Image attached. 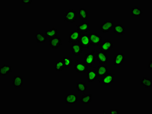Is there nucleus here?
<instances>
[{
    "mask_svg": "<svg viewBox=\"0 0 152 114\" xmlns=\"http://www.w3.org/2000/svg\"><path fill=\"white\" fill-rule=\"evenodd\" d=\"M95 50H93L91 52L86 53L85 56L84 63L88 67H90L95 63Z\"/></svg>",
    "mask_w": 152,
    "mask_h": 114,
    "instance_id": "1",
    "label": "nucleus"
},
{
    "mask_svg": "<svg viewBox=\"0 0 152 114\" xmlns=\"http://www.w3.org/2000/svg\"><path fill=\"white\" fill-rule=\"evenodd\" d=\"M90 45L99 46L102 42V38L97 33H91L89 34Z\"/></svg>",
    "mask_w": 152,
    "mask_h": 114,
    "instance_id": "2",
    "label": "nucleus"
},
{
    "mask_svg": "<svg viewBox=\"0 0 152 114\" xmlns=\"http://www.w3.org/2000/svg\"><path fill=\"white\" fill-rule=\"evenodd\" d=\"M77 17V12L74 11L73 9H70L66 12L65 14L64 19L65 22L70 23H73L76 22Z\"/></svg>",
    "mask_w": 152,
    "mask_h": 114,
    "instance_id": "3",
    "label": "nucleus"
},
{
    "mask_svg": "<svg viewBox=\"0 0 152 114\" xmlns=\"http://www.w3.org/2000/svg\"><path fill=\"white\" fill-rule=\"evenodd\" d=\"M88 67L84 62L76 60L74 66V69L78 73H85L88 71Z\"/></svg>",
    "mask_w": 152,
    "mask_h": 114,
    "instance_id": "4",
    "label": "nucleus"
},
{
    "mask_svg": "<svg viewBox=\"0 0 152 114\" xmlns=\"http://www.w3.org/2000/svg\"><path fill=\"white\" fill-rule=\"evenodd\" d=\"M114 74L113 73H107L99 81L101 84L106 86L111 85L114 82Z\"/></svg>",
    "mask_w": 152,
    "mask_h": 114,
    "instance_id": "5",
    "label": "nucleus"
},
{
    "mask_svg": "<svg viewBox=\"0 0 152 114\" xmlns=\"http://www.w3.org/2000/svg\"><path fill=\"white\" fill-rule=\"evenodd\" d=\"M99 47L101 51L106 53L113 48V43L109 40H105L100 45Z\"/></svg>",
    "mask_w": 152,
    "mask_h": 114,
    "instance_id": "6",
    "label": "nucleus"
},
{
    "mask_svg": "<svg viewBox=\"0 0 152 114\" xmlns=\"http://www.w3.org/2000/svg\"><path fill=\"white\" fill-rule=\"evenodd\" d=\"M95 56L96 59L100 64H105L107 63L108 57L106 53L98 51L95 54Z\"/></svg>",
    "mask_w": 152,
    "mask_h": 114,
    "instance_id": "7",
    "label": "nucleus"
},
{
    "mask_svg": "<svg viewBox=\"0 0 152 114\" xmlns=\"http://www.w3.org/2000/svg\"><path fill=\"white\" fill-rule=\"evenodd\" d=\"M81 33L78 30H75L69 35V42L70 43H79Z\"/></svg>",
    "mask_w": 152,
    "mask_h": 114,
    "instance_id": "8",
    "label": "nucleus"
},
{
    "mask_svg": "<svg viewBox=\"0 0 152 114\" xmlns=\"http://www.w3.org/2000/svg\"><path fill=\"white\" fill-rule=\"evenodd\" d=\"M71 50L73 55L78 56L82 54L83 48L80 44L78 43H72L70 45Z\"/></svg>",
    "mask_w": 152,
    "mask_h": 114,
    "instance_id": "9",
    "label": "nucleus"
},
{
    "mask_svg": "<svg viewBox=\"0 0 152 114\" xmlns=\"http://www.w3.org/2000/svg\"><path fill=\"white\" fill-rule=\"evenodd\" d=\"M79 43L80 44L83 48H89L90 45L89 34H82L80 38Z\"/></svg>",
    "mask_w": 152,
    "mask_h": 114,
    "instance_id": "10",
    "label": "nucleus"
},
{
    "mask_svg": "<svg viewBox=\"0 0 152 114\" xmlns=\"http://www.w3.org/2000/svg\"><path fill=\"white\" fill-rule=\"evenodd\" d=\"M114 22L112 21H107L101 25V30L103 33H108L113 28L114 26Z\"/></svg>",
    "mask_w": 152,
    "mask_h": 114,
    "instance_id": "11",
    "label": "nucleus"
},
{
    "mask_svg": "<svg viewBox=\"0 0 152 114\" xmlns=\"http://www.w3.org/2000/svg\"><path fill=\"white\" fill-rule=\"evenodd\" d=\"M64 100V103L66 104H74L78 102V96L76 94H69L65 97Z\"/></svg>",
    "mask_w": 152,
    "mask_h": 114,
    "instance_id": "12",
    "label": "nucleus"
},
{
    "mask_svg": "<svg viewBox=\"0 0 152 114\" xmlns=\"http://www.w3.org/2000/svg\"><path fill=\"white\" fill-rule=\"evenodd\" d=\"M125 60V56L122 53H119L117 54L113 59V63L115 66H120L124 62Z\"/></svg>",
    "mask_w": 152,
    "mask_h": 114,
    "instance_id": "13",
    "label": "nucleus"
},
{
    "mask_svg": "<svg viewBox=\"0 0 152 114\" xmlns=\"http://www.w3.org/2000/svg\"><path fill=\"white\" fill-rule=\"evenodd\" d=\"M49 46L53 49H57L62 45V43L61 38L57 36L49 40Z\"/></svg>",
    "mask_w": 152,
    "mask_h": 114,
    "instance_id": "14",
    "label": "nucleus"
},
{
    "mask_svg": "<svg viewBox=\"0 0 152 114\" xmlns=\"http://www.w3.org/2000/svg\"><path fill=\"white\" fill-rule=\"evenodd\" d=\"M23 83L22 77L19 75L14 76L12 79V85L16 88H21Z\"/></svg>",
    "mask_w": 152,
    "mask_h": 114,
    "instance_id": "15",
    "label": "nucleus"
},
{
    "mask_svg": "<svg viewBox=\"0 0 152 114\" xmlns=\"http://www.w3.org/2000/svg\"><path fill=\"white\" fill-rule=\"evenodd\" d=\"M12 70V67L9 64H4L0 68V76H7Z\"/></svg>",
    "mask_w": 152,
    "mask_h": 114,
    "instance_id": "16",
    "label": "nucleus"
},
{
    "mask_svg": "<svg viewBox=\"0 0 152 114\" xmlns=\"http://www.w3.org/2000/svg\"><path fill=\"white\" fill-rule=\"evenodd\" d=\"M108 69L107 67L104 66L103 64L98 66L97 67V74L98 76L99 77H103L107 74Z\"/></svg>",
    "mask_w": 152,
    "mask_h": 114,
    "instance_id": "17",
    "label": "nucleus"
},
{
    "mask_svg": "<svg viewBox=\"0 0 152 114\" xmlns=\"http://www.w3.org/2000/svg\"><path fill=\"white\" fill-rule=\"evenodd\" d=\"M78 31L80 32L83 33L87 32H88L90 31V25L89 23L88 22H83L82 24L77 26Z\"/></svg>",
    "mask_w": 152,
    "mask_h": 114,
    "instance_id": "18",
    "label": "nucleus"
},
{
    "mask_svg": "<svg viewBox=\"0 0 152 114\" xmlns=\"http://www.w3.org/2000/svg\"><path fill=\"white\" fill-rule=\"evenodd\" d=\"M113 28V32L114 34L118 35H122L125 34V28L122 25L116 24L114 25Z\"/></svg>",
    "mask_w": 152,
    "mask_h": 114,
    "instance_id": "19",
    "label": "nucleus"
},
{
    "mask_svg": "<svg viewBox=\"0 0 152 114\" xmlns=\"http://www.w3.org/2000/svg\"><path fill=\"white\" fill-rule=\"evenodd\" d=\"M87 78L89 82H93L98 79L96 71L95 70H90L88 71Z\"/></svg>",
    "mask_w": 152,
    "mask_h": 114,
    "instance_id": "20",
    "label": "nucleus"
},
{
    "mask_svg": "<svg viewBox=\"0 0 152 114\" xmlns=\"http://www.w3.org/2000/svg\"><path fill=\"white\" fill-rule=\"evenodd\" d=\"M45 35L47 38L51 39L56 37L58 35V30L55 27H53L51 30H46L45 32Z\"/></svg>",
    "mask_w": 152,
    "mask_h": 114,
    "instance_id": "21",
    "label": "nucleus"
},
{
    "mask_svg": "<svg viewBox=\"0 0 152 114\" xmlns=\"http://www.w3.org/2000/svg\"><path fill=\"white\" fill-rule=\"evenodd\" d=\"M78 14L79 16V19L82 22H85L89 18L88 13L86 9L84 8H81L78 11Z\"/></svg>",
    "mask_w": 152,
    "mask_h": 114,
    "instance_id": "22",
    "label": "nucleus"
},
{
    "mask_svg": "<svg viewBox=\"0 0 152 114\" xmlns=\"http://www.w3.org/2000/svg\"><path fill=\"white\" fill-rule=\"evenodd\" d=\"M80 100L83 104H89L92 101V95L83 93Z\"/></svg>",
    "mask_w": 152,
    "mask_h": 114,
    "instance_id": "23",
    "label": "nucleus"
},
{
    "mask_svg": "<svg viewBox=\"0 0 152 114\" xmlns=\"http://www.w3.org/2000/svg\"><path fill=\"white\" fill-rule=\"evenodd\" d=\"M141 85L144 88H151L152 87V79L146 78H143L141 79Z\"/></svg>",
    "mask_w": 152,
    "mask_h": 114,
    "instance_id": "24",
    "label": "nucleus"
},
{
    "mask_svg": "<svg viewBox=\"0 0 152 114\" xmlns=\"http://www.w3.org/2000/svg\"><path fill=\"white\" fill-rule=\"evenodd\" d=\"M35 38L37 43L41 44L45 43L47 39L46 36L40 32L37 33L35 35Z\"/></svg>",
    "mask_w": 152,
    "mask_h": 114,
    "instance_id": "25",
    "label": "nucleus"
},
{
    "mask_svg": "<svg viewBox=\"0 0 152 114\" xmlns=\"http://www.w3.org/2000/svg\"><path fill=\"white\" fill-rule=\"evenodd\" d=\"M76 88L77 91L82 92H86L87 89L86 83L82 82H77L76 85Z\"/></svg>",
    "mask_w": 152,
    "mask_h": 114,
    "instance_id": "26",
    "label": "nucleus"
},
{
    "mask_svg": "<svg viewBox=\"0 0 152 114\" xmlns=\"http://www.w3.org/2000/svg\"><path fill=\"white\" fill-rule=\"evenodd\" d=\"M131 13L132 15L135 17H140L142 14L141 9L137 6H134L132 9Z\"/></svg>",
    "mask_w": 152,
    "mask_h": 114,
    "instance_id": "27",
    "label": "nucleus"
},
{
    "mask_svg": "<svg viewBox=\"0 0 152 114\" xmlns=\"http://www.w3.org/2000/svg\"><path fill=\"white\" fill-rule=\"evenodd\" d=\"M62 61L63 63L64 67L69 68L73 64V61L71 58L68 57H64L62 58Z\"/></svg>",
    "mask_w": 152,
    "mask_h": 114,
    "instance_id": "28",
    "label": "nucleus"
},
{
    "mask_svg": "<svg viewBox=\"0 0 152 114\" xmlns=\"http://www.w3.org/2000/svg\"><path fill=\"white\" fill-rule=\"evenodd\" d=\"M54 68L56 71H63L65 67H64L63 63L62 61H56Z\"/></svg>",
    "mask_w": 152,
    "mask_h": 114,
    "instance_id": "29",
    "label": "nucleus"
},
{
    "mask_svg": "<svg viewBox=\"0 0 152 114\" xmlns=\"http://www.w3.org/2000/svg\"><path fill=\"white\" fill-rule=\"evenodd\" d=\"M32 1V0H22L21 2L25 4H31Z\"/></svg>",
    "mask_w": 152,
    "mask_h": 114,
    "instance_id": "30",
    "label": "nucleus"
},
{
    "mask_svg": "<svg viewBox=\"0 0 152 114\" xmlns=\"http://www.w3.org/2000/svg\"><path fill=\"white\" fill-rule=\"evenodd\" d=\"M110 114H119V110H110Z\"/></svg>",
    "mask_w": 152,
    "mask_h": 114,
    "instance_id": "31",
    "label": "nucleus"
},
{
    "mask_svg": "<svg viewBox=\"0 0 152 114\" xmlns=\"http://www.w3.org/2000/svg\"><path fill=\"white\" fill-rule=\"evenodd\" d=\"M148 67L149 69L152 70V61H151L149 64Z\"/></svg>",
    "mask_w": 152,
    "mask_h": 114,
    "instance_id": "32",
    "label": "nucleus"
},
{
    "mask_svg": "<svg viewBox=\"0 0 152 114\" xmlns=\"http://www.w3.org/2000/svg\"><path fill=\"white\" fill-rule=\"evenodd\" d=\"M38 114H40V113H42V112H38Z\"/></svg>",
    "mask_w": 152,
    "mask_h": 114,
    "instance_id": "33",
    "label": "nucleus"
}]
</instances>
